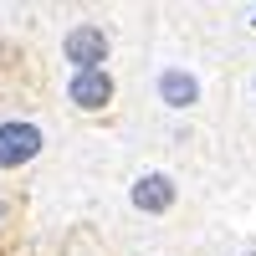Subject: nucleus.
<instances>
[{"label": "nucleus", "instance_id": "1", "mask_svg": "<svg viewBox=\"0 0 256 256\" xmlns=\"http://www.w3.org/2000/svg\"><path fill=\"white\" fill-rule=\"evenodd\" d=\"M36 154H41V128L36 123H20V118L0 123V169H20Z\"/></svg>", "mask_w": 256, "mask_h": 256}, {"label": "nucleus", "instance_id": "2", "mask_svg": "<svg viewBox=\"0 0 256 256\" xmlns=\"http://www.w3.org/2000/svg\"><path fill=\"white\" fill-rule=\"evenodd\" d=\"M62 52H67V62L77 72H92V67H102V56H108V31L102 26H77V31H67Z\"/></svg>", "mask_w": 256, "mask_h": 256}, {"label": "nucleus", "instance_id": "3", "mask_svg": "<svg viewBox=\"0 0 256 256\" xmlns=\"http://www.w3.org/2000/svg\"><path fill=\"white\" fill-rule=\"evenodd\" d=\"M67 98L77 102L82 113L108 108V102H113V72H102V67H92V72H72V82H67Z\"/></svg>", "mask_w": 256, "mask_h": 256}, {"label": "nucleus", "instance_id": "4", "mask_svg": "<svg viewBox=\"0 0 256 256\" xmlns=\"http://www.w3.org/2000/svg\"><path fill=\"white\" fill-rule=\"evenodd\" d=\"M128 195H134V210H144V216H164V210L174 205V180H169V174H138Z\"/></svg>", "mask_w": 256, "mask_h": 256}, {"label": "nucleus", "instance_id": "5", "mask_svg": "<svg viewBox=\"0 0 256 256\" xmlns=\"http://www.w3.org/2000/svg\"><path fill=\"white\" fill-rule=\"evenodd\" d=\"M159 98L169 102V108H195V98H200V82H195V72H164L159 77Z\"/></svg>", "mask_w": 256, "mask_h": 256}, {"label": "nucleus", "instance_id": "6", "mask_svg": "<svg viewBox=\"0 0 256 256\" xmlns=\"http://www.w3.org/2000/svg\"><path fill=\"white\" fill-rule=\"evenodd\" d=\"M251 256H256V251H251Z\"/></svg>", "mask_w": 256, "mask_h": 256}]
</instances>
